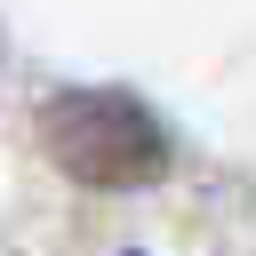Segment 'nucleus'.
<instances>
[{
    "label": "nucleus",
    "instance_id": "f257e3e1",
    "mask_svg": "<svg viewBox=\"0 0 256 256\" xmlns=\"http://www.w3.org/2000/svg\"><path fill=\"white\" fill-rule=\"evenodd\" d=\"M40 144L80 184H144V176L168 168L160 120L136 96H120V88H72V96H56L40 112Z\"/></svg>",
    "mask_w": 256,
    "mask_h": 256
}]
</instances>
